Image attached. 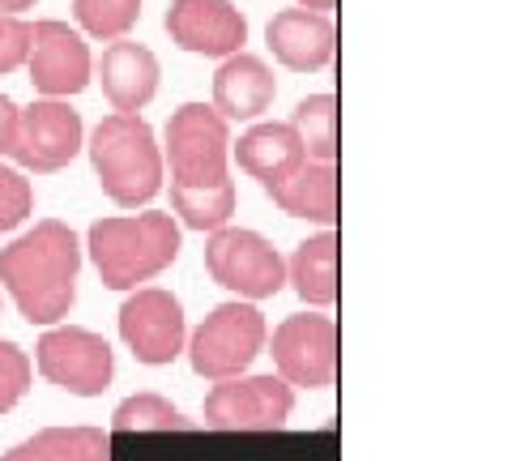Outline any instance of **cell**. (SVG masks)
I'll return each instance as SVG.
<instances>
[{"instance_id": "obj_1", "label": "cell", "mask_w": 512, "mask_h": 461, "mask_svg": "<svg viewBox=\"0 0 512 461\" xmlns=\"http://www.w3.org/2000/svg\"><path fill=\"white\" fill-rule=\"evenodd\" d=\"M82 240L69 222L43 218L0 248V286L30 325H60L77 304Z\"/></svg>"}, {"instance_id": "obj_2", "label": "cell", "mask_w": 512, "mask_h": 461, "mask_svg": "<svg viewBox=\"0 0 512 461\" xmlns=\"http://www.w3.org/2000/svg\"><path fill=\"white\" fill-rule=\"evenodd\" d=\"M184 248V227L163 210L99 218L86 231V252L107 291H137L175 265Z\"/></svg>"}, {"instance_id": "obj_3", "label": "cell", "mask_w": 512, "mask_h": 461, "mask_svg": "<svg viewBox=\"0 0 512 461\" xmlns=\"http://www.w3.org/2000/svg\"><path fill=\"white\" fill-rule=\"evenodd\" d=\"M94 180L107 193V201H116L120 210H146V205L163 193L167 167H163V146L141 111H111L94 124V133L86 137Z\"/></svg>"}, {"instance_id": "obj_4", "label": "cell", "mask_w": 512, "mask_h": 461, "mask_svg": "<svg viewBox=\"0 0 512 461\" xmlns=\"http://www.w3.org/2000/svg\"><path fill=\"white\" fill-rule=\"evenodd\" d=\"M163 167H171V184L188 188L231 180V124L214 103H184L171 111L163 129Z\"/></svg>"}, {"instance_id": "obj_5", "label": "cell", "mask_w": 512, "mask_h": 461, "mask_svg": "<svg viewBox=\"0 0 512 461\" xmlns=\"http://www.w3.org/2000/svg\"><path fill=\"white\" fill-rule=\"evenodd\" d=\"M265 338H269L265 312L248 304V299H231V304H218L192 329L184 351L201 380H227L252 368L256 355L265 351Z\"/></svg>"}, {"instance_id": "obj_6", "label": "cell", "mask_w": 512, "mask_h": 461, "mask_svg": "<svg viewBox=\"0 0 512 461\" xmlns=\"http://www.w3.org/2000/svg\"><path fill=\"white\" fill-rule=\"evenodd\" d=\"M205 269L210 278L231 291L239 299H274L282 286H286V261L282 252L265 240L261 231H248V227H218L210 231V244H205Z\"/></svg>"}, {"instance_id": "obj_7", "label": "cell", "mask_w": 512, "mask_h": 461, "mask_svg": "<svg viewBox=\"0 0 512 461\" xmlns=\"http://www.w3.org/2000/svg\"><path fill=\"white\" fill-rule=\"evenodd\" d=\"M39 376L73 397H99L116 380V351L103 333L82 325H47L35 346Z\"/></svg>"}, {"instance_id": "obj_8", "label": "cell", "mask_w": 512, "mask_h": 461, "mask_svg": "<svg viewBox=\"0 0 512 461\" xmlns=\"http://www.w3.org/2000/svg\"><path fill=\"white\" fill-rule=\"evenodd\" d=\"M295 410V389L278 372L227 376L205 393L201 419L210 432H282Z\"/></svg>"}, {"instance_id": "obj_9", "label": "cell", "mask_w": 512, "mask_h": 461, "mask_svg": "<svg viewBox=\"0 0 512 461\" xmlns=\"http://www.w3.org/2000/svg\"><path fill=\"white\" fill-rule=\"evenodd\" d=\"M86 146L82 111L69 99H35L30 107H18V129H13L9 158L22 171L35 176H56L73 163Z\"/></svg>"}, {"instance_id": "obj_10", "label": "cell", "mask_w": 512, "mask_h": 461, "mask_svg": "<svg viewBox=\"0 0 512 461\" xmlns=\"http://www.w3.org/2000/svg\"><path fill=\"white\" fill-rule=\"evenodd\" d=\"M274 372L291 389H329L338 376V325L325 312H295L265 338Z\"/></svg>"}, {"instance_id": "obj_11", "label": "cell", "mask_w": 512, "mask_h": 461, "mask_svg": "<svg viewBox=\"0 0 512 461\" xmlns=\"http://www.w3.org/2000/svg\"><path fill=\"white\" fill-rule=\"evenodd\" d=\"M22 69L30 73V86L39 90V99H73L94 82V56L86 35L60 18H43L30 26V52Z\"/></svg>"}, {"instance_id": "obj_12", "label": "cell", "mask_w": 512, "mask_h": 461, "mask_svg": "<svg viewBox=\"0 0 512 461\" xmlns=\"http://www.w3.org/2000/svg\"><path fill=\"white\" fill-rule=\"evenodd\" d=\"M120 338L146 368H167L184 355V304L163 286H137L120 304Z\"/></svg>"}, {"instance_id": "obj_13", "label": "cell", "mask_w": 512, "mask_h": 461, "mask_svg": "<svg viewBox=\"0 0 512 461\" xmlns=\"http://www.w3.org/2000/svg\"><path fill=\"white\" fill-rule=\"evenodd\" d=\"M163 26L171 43L188 56L227 60L235 52H244L248 43V18L231 0H171Z\"/></svg>"}, {"instance_id": "obj_14", "label": "cell", "mask_w": 512, "mask_h": 461, "mask_svg": "<svg viewBox=\"0 0 512 461\" xmlns=\"http://www.w3.org/2000/svg\"><path fill=\"white\" fill-rule=\"evenodd\" d=\"M265 43L274 60L291 73H320L333 65L338 52V30H333L329 13L316 9H278L265 26Z\"/></svg>"}, {"instance_id": "obj_15", "label": "cell", "mask_w": 512, "mask_h": 461, "mask_svg": "<svg viewBox=\"0 0 512 461\" xmlns=\"http://www.w3.org/2000/svg\"><path fill=\"white\" fill-rule=\"evenodd\" d=\"M94 77H99L111 111H146L158 94V82H163V65L146 43L124 35L103 47V56L94 60Z\"/></svg>"}, {"instance_id": "obj_16", "label": "cell", "mask_w": 512, "mask_h": 461, "mask_svg": "<svg viewBox=\"0 0 512 461\" xmlns=\"http://www.w3.org/2000/svg\"><path fill=\"white\" fill-rule=\"evenodd\" d=\"M278 99V77L252 52H235L218 60L214 73V111L227 124H252L261 120Z\"/></svg>"}, {"instance_id": "obj_17", "label": "cell", "mask_w": 512, "mask_h": 461, "mask_svg": "<svg viewBox=\"0 0 512 461\" xmlns=\"http://www.w3.org/2000/svg\"><path fill=\"white\" fill-rule=\"evenodd\" d=\"M231 158L239 163L244 176H252L261 188L286 180L291 171L303 163V141L291 124L282 120H252L248 133H239V141H231Z\"/></svg>"}, {"instance_id": "obj_18", "label": "cell", "mask_w": 512, "mask_h": 461, "mask_svg": "<svg viewBox=\"0 0 512 461\" xmlns=\"http://www.w3.org/2000/svg\"><path fill=\"white\" fill-rule=\"evenodd\" d=\"M265 197L291 218H308V222H320V227H333V222H338V171H333V163L303 158L286 180L265 188Z\"/></svg>"}, {"instance_id": "obj_19", "label": "cell", "mask_w": 512, "mask_h": 461, "mask_svg": "<svg viewBox=\"0 0 512 461\" xmlns=\"http://www.w3.org/2000/svg\"><path fill=\"white\" fill-rule=\"evenodd\" d=\"M286 282L295 286V295L312 308H333L338 299V235L325 227L320 235H308L286 261Z\"/></svg>"}, {"instance_id": "obj_20", "label": "cell", "mask_w": 512, "mask_h": 461, "mask_svg": "<svg viewBox=\"0 0 512 461\" xmlns=\"http://www.w3.org/2000/svg\"><path fill=\"white\" fill-rule=\"evenodd\" d=\"M0 461H111V436L103 427H39L30 440L13 444Z\"/></svg>"}, {"instance_id": "obj_21", "label": "cell", "mask_w": 512, "mask_h": 461, "mask_svg": "<svg viewBox=\"0 0 512 461\" xmlns=\"http://www.w3.org/2000/svg\"><path fill=\"white\" fill-rule=\"evenodd\" d=\"M231 214H235V180H218L205 188L171 184V218L180 227L210 235L218 227H227Z\"/></svg>"}, {"instance_id": "obj_22", "label": "cell", "mask_w": 512, "mask_h": 461, "mask_svg": "<svg viewBox=\"0 0 512 461\" xmlns=\"http://www.w3.org/2000/svg\"><path fill=\"white\" fill-rule=\"evenodd\" d=\"M286 124L299 133L303 154H308L312 163H333V158H338V99H333L329 90L299 99Z\"/></svg>"}, {"instance_id": "obj_23", "label": "cell", "mask_w": 512, "mask_h": 461, "mask_svg": "<svg viewBox=\"0 0 512 461\" xmlns=\"http://www.w3.org/2000/svg\"><path fill=\"white\" fill-rule=\"evenodd\" d=\"M192 419H184L163 393H133L124 397L111 415V432L128 436V432H192Z\"/></svg>"}, {"instance_id": "obj_24", "label": "cell", "mask_w": 512, "mask_h": 461, "mask_svg": "<svg viewBox=\"0 0 512 461\" xmlns=\"http://www.w3.org/2000/svg\"><path fill=\"white\" fill-rule=\"evenodd\" d=\"M141 18V0H73V22L86 39H124Z\"/></svg>"}, {"instance_id": "obj_25", "label": "cell", "mask_w": 512, "mask_h": 461, "mask_svg": "<svg viewBox=\"0 0 512 461\" xmlns=\"http://www.w3.org/2000/svg\"><path fill=\"white\" fill-rule=\"evenodd\" d=\"M30 214H35V184L26 180L22 167L0 163V235L18 231Z\"/></svg>"}, {"instance_id": "obj_26", "label": "cell", "mask_w": 512, "mask_h": 461, "mask_svg": "<svg viewBox=\"0 0 512 461\" xmlns=\"http://www.w3.org/2000/svg\"><path fill=\"white\" fill-rule=\"evenodd\" d=\"M30 376H35V368H30V355L22 351L18 342L0 338V415H9V410L26 397Z\"/></svg>"}, {"instance_id": "obj_27", "label": "cell", "mask_w": 512, "mask_h": 461, "mask_svg": "<svg viewBox=\"0 0 512 461\" xmlns=\"http://www.w3.org/2000/svg\"><path fill=\"white\" fill-rule=\"evenodd\" d=\"M30 52V22L22 13H0V77L18 73Z\"/></svg>"}, {"instance_id": "obj_28", "label": "cell", "mask_w": 512, "mask_h": 461, "mask_svg": "<svg viewBox=\"0 0 512 461\" xmlns=\"http://www.w3.org/2000/svg\"><path fill=\"white\" fill-rule=\"evenodd\" d=\"M13 129H18V103L0 94V158H9L13 150Z\"/></svg>"}, {"instance_id": "obj_29", "label": "cell", "mask_w": 512, "mask_h": 461, "mask_svg": "<svg viewBox=\"0 0 512 461\" xmlns=\"http://www.w3.org/2000/svg\"><path fill=\"white\" fill-rule=\"evenodd\" d=\"M35 5H39V0H0V13H26Z\"/></svg>"}, {"instance_id": "obj_30", "label": "cell", "mask_w": 512, "mask_h": 461, "mask_svg": "<svg viewBox=\"0 0 512 461\" xmlns=\"http://www.w3.org/2000/svg\"><path fill=\"white\" fill-rule=\"evenodd\" d=\"M303 9H316V13H333L338 9V0H299Z\"/></svg>"}]
</instances>
